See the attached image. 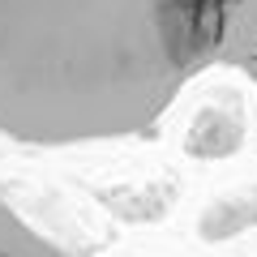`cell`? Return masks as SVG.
I'll use <instances>...</instances> for the list:
<instances>
[{
	"instance_id": "obj_1",
	"label": "cell",
	"mask_w": 257,
	"mask_h": 257,
	"mask_svg": "<svg viewBox=\"0 0 257 257\" xmlns=\"http://www.w3.org/2000/svg\"><path fill=\"white\" fill-rule=\"evenodd\" d=\"M236 0H0V138L94 146L150 138L219 69Z\"/></svg>"
},
{
	"instance_id": "obj_2",
	"label": "cell",
	"mask_w": 257,
	"mask_h": 257,
	"mask_svg": "<svg viewBox=\"0 0 257 257\" xmlns=\"http://www.w3.org/2000/svg\"><path fill=\"white\" fill-rule=\"evenodd\" d=\"M0 257H86V253L56 240L52 231L30 223L9 197H0Z\"/></svg>"
},
{
	"instance_id": "obj_3",
	"label": "cell",
	"mask_w": 257,
	"mask_h": 257,
	"mask_svg": "<svg viewBox=\"0 0 257 257\" xmlns=\"http://www.w3.org/2000/svg\"><path fill=\"white\" fill-rule=\"evenodd\" d=\"M219 69H236L257 90V0H236L227 13V35H223Z\"/></svg>"
}]
</instances>
